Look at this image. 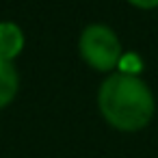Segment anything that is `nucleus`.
I'll use <instances>...</instances> for the list:
<instances>
[{
  "label": "nucleus",
  "instance_id": "nucleus-1",
  "mask_svg": "<svg viewBox=\"0 0 158 158\" xmlns=\"http://www.w3.org/2000/svg\"><path fill=\"white\" fill-rule=\"evenodd\" d=\"M98 106L113 128L134 132L149 123L154 115V95L141 78L132 74H113L100 87Z\"/></svg>",
  "mask_w": 158,
  "mask_h": 158
},
{
  "label": "nucleus",
  "instance_id": "nucleus-2",
  "mask_svg": "<svg viewBox=\"0 0 158 158\" xmlns=\"http://www.w3.org/2000/svg\"><path fill=\"white\" fill-rule=\"evenodd\" d=\"M80 56L98 72H110L121 59V44L117 35L104 24H91L82 31L78 41Z\"/></svg>",
  "mask_w": 158,
  "mask_h": 158
},
{
  "label": "nucleus",
  "instance_id": "nucleus-3",
  "mask_svg": "<svg viewBox=\"0 0 158 158\" xmlns=\"http://www.w3.org/2000/svg\"><path fill=\"white\" fill-rule=\"evenodd\" d=\"M24 48V33L13 22H0V59L13 61Z\"/></svg>",
  "mask_w": 158,
  "mask_h": 158
},
{
  "label": "nucleus",
  "instance_id": "nucleus-4",
  "mask_svg": "<svg viewBox=\"0 0 158 158\" xmlns=\"http://www.w3.org/2000/svg\"><path fill=\"white\" fill-rule=\"evenodd\" d=\"M20 87V76L13 67V63L0 59V108H5L13 102Z\"/></svg>",
  "mask_w": 158,
  "mask_h": 158
},
{
  "label": "nucleus",
  "instance_id": "nucleus-5",
  "mask_svg": "<svg viewBox=\"0 0 158 158\" xmlns=\"http://www.w3.org/2000/svg\"><path fill=\"white\" fill-rule=\"evenodd\" d=\"M128 2L139 7V9H154V7H158V0H128Z\"/></svg>",
  "mask_w": 158,
  "mask_h": 158
}]
</instances>
